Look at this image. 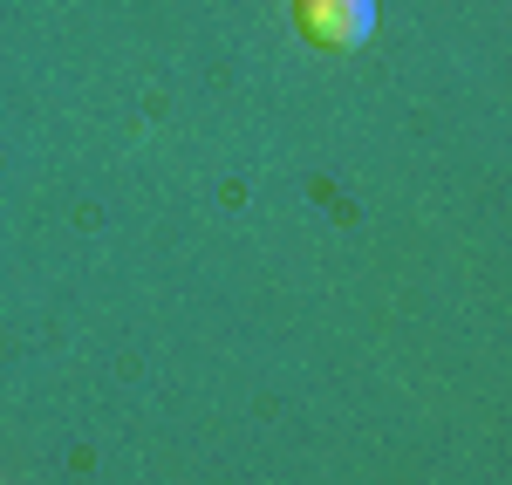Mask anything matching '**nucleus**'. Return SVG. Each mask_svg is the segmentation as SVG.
<instances>
[{"instance_id":"nucleus-1","label":"nucleus","mask_w":512,"mask_h":485,"mask_svg":"<svg viewBox=\"0 0 512 485\" xmlns=\"http://www.w3.org/2000/svg\"><path fill=\"white\" fill-rule=\"evenodd\" d=\"M294 28L315 48H362L376 28V7L369 0H294Z\"/></svg>"}]
</instances>
